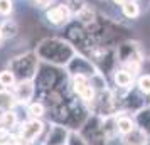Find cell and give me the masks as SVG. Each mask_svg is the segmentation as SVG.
I'll return each instance as SVG.
<instances>
[{"mask_svg":"<svg viewBox=\"0 0 150 145\" xmlns=\"http://www.w3.org/2000/svg\"><path fill=\"white\" fill-rule=\"evenodd\" d=\"M145 145H150V140H149V142H147V144H145Z\"/></svg>","mask_w":150,"mask_h":145,"instance_id":"cell-32","label":"cell"},{"mask_svg":"<svg viewBox=\"0 0 150 145\" xmlns=\"http://www.w3.org/2000/svg\"><path fill=\"white\" fill-rule=\"evenodd\" d=\"M74 17H76V21L79 22L81 25H84V27H89L91 24H95V22L98 21L96 10H95V8H91L89 5H86V7L83 8L78 15H74Z\"/></svg>","mask_w":150,"mask_h":145,"instance_id":"cell-17","label":"cell"},{"mask_svg":"<svg viewBox=\"0 0 150 145\" xmlns=\"http://www.w3.org/2000/svg\"><path fill=\"white\" fill-rule=\"evenodd\" d=\"M89 83H91V86L95 88L96 93H103V91L108 90V81H106L103 71H98L96 74H93V76L89 78Z\"/></svg>","mask_w":150,"mask_h":145,"instance_id":"cell-22","label":"cell"},{"mask_svg":"<svg viewBox=\"0 0 150 145\" xmlns=\"http://www.w3.org/2000/svg\"><path fill=\"white\" fill-rule=\"evenodd\" d=\"M122 14L125 19H128V21H135V19H138L140 17V14H142V8H140V4L138 2H132V0H128L125 5H122Z\"/></svg>","mask_w":150,"mask_h":145,"instance_id":"cell-18","label":"cell"},{"mask_svg":"<svg viewBox=\"0 0 150 145\" xmlns=\"http://www.w3.org/2000/svg\"><path fill=\"white\" fill-rule=\"evenodd\" d=\"M149 140H150V137L143 130H140V128H133L130 133L120 137V144L122 145H145Z\"/></svg>","mask_w":150,"mask_h":145,"instance_id":"cell-11","label":"cell"},{"mask_svg":"<svg viewBox=\"0 0 150 145\" xmlns=\"http://www.w3.org/2000/svg\"><path fill=\"white\" fill-rule=\"evenodd\" d=\"M64 4H66V5H68V8L71 10L73 17H74V15H78L83 8L88 5V2H86V0H64Z\"/></svg>","mask_w":150,"mask_h":145,"instance_id":"cell-25","label":"cell"},{"mask_svg":"<svg viewBox=\"0 0 150 145\" xmlns=\"http://www.w3.org/2000/svg\"><path fill=\"white\" fill-rule=\"evenodd\" d=\"M17 106H19V103H17V98H15L14 91L0 88V113H4V111H12V110H15Z\"/></svg>","mask_w":150,"mask_h":145,"instance_id":"cell-14","label":"cell"},{"mask_svg":"<svg viewBox=\"0 0 150 145\" xmlns=\"http://www.w3.org/2000/svg\"><path fill=\"white\" fill-rule=\"evenodd\" d=\"M21 122H19V115H17V111L12 110V111H4L2 113V127L5 128V130L12 132L15 127H19Z\"/></svg>","mask_w":150,"mask_h":145,"instance_id":"cell-20","label":"cell"},{"mask_svg":"<svg viewBox=\"0 0 150 145\" xmlns=\"http://www.w3.org/2000/svg\"><path fill=\"white\" fill-rule=\"evenodd\" d=\"M69 128L66 125L61 123H51L47 133H46V138L42 140L44 145H66L69 138Z\"/></svg>","mask_w":150,"mask_h":145,"instance_id":"cell-9","label":"cell"},{"mask_svg":"<svg viewBox=\"0 0 150 145\" xmlns=\"http://www.w3.org/2000/svg\"><path fill=\"white\" fill-rule=\"evenodd\" d=\"M133 120H135L137 128L143 130L150 137V105H145L138 111H135L133 113Z\"/></svg>","mask_w":150,"mask_h":145,"instance_id":"cell-12","label":"cell"},{"mask_svg":"<svg viewBox=\"0 0 150 145\" xmlns=\"http://www.w3.org/2000/svg\"><path fill=\"white\" fill-rule=\"evenodd\" d=\"M2 41H4V35H2V30H0V44H2Z\"/></svg>","mask_w":150,"mask_h":145,"instance_id":"cell-30","label":"cell"},{"mask_svg":"<svg viewBox=\"0 0 150 145\" xmlns=\"http://www.w3.org/2000/svg\"><path fill=\"white\" fill-rule=\"evenodd\" d=\"M12 91L17 98V103L21 106H27L30 101H34L37 88H35L34 81H17V84L12 88Z\"/></svg>","mask_w":150,"mask_h":145,"instance_id":"cell-8","label":"cell"},{"mask_svg":"<svg viewBox=\"0 0 150 145\" xmlns=\"http://www.w3.org/2000/svg\"><path fill=\"white\" fill-rule=\"evenodd\" d=\"M135 79H137V76H133L128 69H125L123 66L113 69V84L116 86V90H120V91L133 90Z\"/></svg>","mask_w":150,"mask_h":145,"instance_id":"cell-10","label":"cell"},{"mask_svg":"<svg viewBox=\"0 0 150 145\" xmlns=\"http://www.w3.org/2000/svg\"><path fill=\"white\" fill-rule=\"evenodd\" d=\"M14 12V0H0V15L8 17Z\"/></svg>","mask_w":150,"mask_h":145,"instance_id":"cell-26","label":"cell"},{"mask_svg":"<svg viewBox=\"0 0 150 145\" xmlns=\"http://www.w3.org/2000/svg\"><path fill=\"white\" fill-rule=\"evenodd\" d=\"M132 2H138V0H132Z\"/></svg>","mask_w":150,"mask_h":145,"instance_id":"cell-33","label":"cell"},{"mask_svg":"<svg viewBox=\"0 0 150 145\" xmlns=\"http://www.w3.org/2000/svg\"><path fill=\"white\" fill-rule=\"evenodd\" d=\"M39 66H41V61L34 51L15 56L7 64V68L15 74L17 81H34Z\"/></svg>","mask_w":150,"mask_h":145,"instance_id":"cell-2","label":"cell"},{"mask_svg":"<svg viewBox=\"0 0 150 145\" xmlns=\"http://www.w3.org/2000/svg\"><path fill=\"white\" fill-rule=\"evenodd\" d=\"M116 62H120L122 66L132 64V62H142L145 54L142 51V46L137 41H123L120 42L115 49Z\"/></svg>","mask_w":150,"mask_h":145,"instance_id":"cell-5","label":"cell"},{"mask_svg":"<svg viewBox=\"0 0 150 145\" xmlns=\"http://www.w3.org/2000/svg\"><path fill=\"white\" fill-rule=\"evenodd\" d=\"M135 88L142 95H145V96H150V74H145V73H142V74H138L135 79Z\"/></svg>","mask_w":150,"mask_h":145,"instance_id":"cell-23","label":"cell"},{"mask_svg":"<svg viewBox=\"0 0 150 145\" xmlns=\"http://www.w3.org/2000/svg\"><path fill=\"white\" fill-rule=\"evenodd\" d=\"M34 52L41 62L56 68H66L68 62L78 54V49L64 37H46L39 41Z\"/></svg>","mask_w":150,"mask_h":145,"instance_id":"cell-1","label":"cell"},{"mask_svg":"<svg viewBox=\"0 0 150 145\" xmlns=\"http://www.w3.org/2000/svg\"><path fill=\"white\" fill-rule=\"evenodd\" d=\"M0 30H2L4 39H14L19 35V24L12 19H5L0 24Z\"/></svg>","mask_w":150,"mask_h":145,"instance_id":"cell-19","label":"cell"},{"mask_svg":"<svg viewBox=\"0 0 150 145\" xmlns=\"http://www.w3.org/2000/svg\"><path fill=\"white\" fill-rule=\"evenodd\" d=\"M64 71L68 73L69 78H73V76L91 78L93 74H96V73H98V71H101V69L98 68V66L89 59L88 56L78 52V54H76L74 57L68 62V66L64 68Z\"/></svg>","mask_w":150,"mask_h":145,"instance_id":"cell-4","label":"cell"},{"mask_svg":"<svg viewBox=\"0 0 150 145\" xmlns=\"http://www.w3.org/2000/svg\"><path fill=\"white\" fill-rule=\"evenodd\" d=\"M25 111H27V118H35V120H42L44 115H46V105L41 100H34L25 106Z\"/></svg>","mask_w":150,"mask_h":145,"instance_id":"cell-16","label":"cell"},{"mask_svg":"<svg viewBox=\"0 0 150 145\" xmlns=\"http://www.w3.org/2000/svg\"><path fill=\"white\" fill-rule=\"evenodd\" d=\"M15 84H17V78H15L14 73H12L8 68L2 69V71H0V88L12 90Z\"/></svg>","mask_w":150,"mask_h":145,"instance_id":"cell-21","label":"cell"},{"mask_svg":"<svg viewBox=\"0 0 150 145\" xmlns=\"http://www.w3.org/2000/svg\"><path fill=\"white\" fill-rule=\"evenodd\" d=\"M34 2V5L37 8H41V10H47L51 5H52V0H32Z\"/></svg>","mask_w":150,"mask_h":145,"instance_id":"cell-27","label":"cell"},{"mask_svg":"<svg viewBox=\"0 0 150 145\" xmlns=\"http://www.w3.org/2000/svg\"><path fill=\"white\" fill-rule=\"evenodd\" d=\"M0 127H2V113H0Z\"/></svg>","mask_w":150,"mask_h":145,"instance_id":"cell-31","label":"cell"},{"mask_svg":"<svg viewBox=\"0 0 150 145\" xmlns=\"http://www.w3.org/2000/svg\"><path fill=\"white\" fill-rule=\"evenodd\" d=\"M101 125H103V133L108 142H113L116 137H120L118 127H116V115H106L101 117Z\"/></svg>","mask_w":150,"mask_h":145,"instance_id":"cell-13","label":"cell"},{"mask_svg":"<svg viewBox=\"0 0 150 145\" xmlns=\"http://www.w3.org/2000/svg\"><path fill=\"white\" fill-rule=\"evenodd\" d=\"M46 132V123L42 120H35V118H27L25 122L19 125V132L17 137L29 140V142H37L42 137V133Z\"/></svg>","mask_w":150,"mask_h":145,"instance_id":"cell-7","label":"cell"},{"mask_svg":"<svg viewBox=\"0 0 150 145\" xmlns=\"http://www.w3.org/2000/svg\"><path fill=\"white\" fill-rule=\"evenodd\" d=\"M113 2V5H116V7H122V5H125L128 0H111Z\"/></svg>","mask_w":150,"mask_h":145,"instance_id":"cell-29","label":"cell"},{"mask_svg":"<svg viewBox=\"0 0 150 145\" xmlns=\"http://www.w3.org/2000/svg\"><path fill=\"white\" fill-rule=\"evenodd\" d=\"M62 79H69L68 73L64 68H56L46 62H41V66L37 69V74L34 78V83L37 91H51V90H61Z\"/></svg>","mask_w":150,"mask_h":145,"instance_id":"cell-3","label":"cell"},{"mask_svg":"<svg viewBox=\"0 0 150 145\" xmlns=\"http://www.w3.org/2000/svg\"><path fill=\"white\" fill-rule=\"evenodd\" d=\"M142 73H145V74H150V56H145L142 61ZM140 73V74H142Z\"/></svg>","mask_w":150,"mask_h":145,"instance_id":"cell-28","label":"cell"},{"mask_svg":"<svg viewBox=\"0 0 150 145\" xmlns=\"http://www.w3.org/2000/svg\"><path fill=\"white\" fill-rule=\"evenodd\" d=\"M116 127H118V133L120 137L122 135H127L130 132L137 128L135 120H133V115H128V113H116Z\"/></svg>","mask_w":150,"mask_h":145,"instance_id":"cell-15","label":"cell"},{"mask_svg":"<svg viewBox=\"0 0 150 145\" xmlns=\"http://www.w3.org/2000/svg\"><path fill=\"white\" fill-rule=\"evenodd\" d=\"M66 145H89V142L83 137V133L79 130H71Z\"/></svg>","mask_w":150,"mask_h":145,"instance_id":"cell-24","label":"cell"},{"mask_svg":"<svg viewBox=\"0 0 150 145\" xmlns=\"http://www.w3.org/2000/svg\"><path fill=\"white\" fill-rule=\"evenodd\" d=\"M46 12V21L51 24V25H54V27H62V25H68L69 22L73 21V14H71V10L68 8V5L61 2V4H54V5H51L47 10H44Z\"/></svg>","mask_w":150,"mask_h":145,"instance_id":"cell-6","label":"cell"}]
</instances>
